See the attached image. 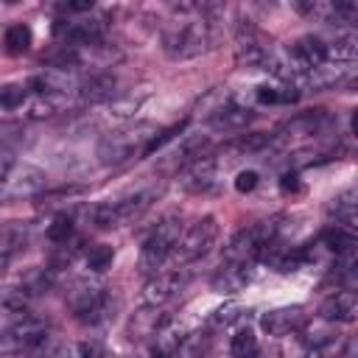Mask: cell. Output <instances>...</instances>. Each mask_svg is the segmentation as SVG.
Returning a JSON list of instances; mask_svg holds the SVG:
<instances>
[{
  "label": "cell",
  "mask_w": 358,
  "mask_h": 358,
  "mask_svg": "<svg viewBox=\"0 0 358 358\" xmlns=\"http://www.w3.org/2000/svg\"><path fill=\"white\" fill-rule=\"evenodd\" d=\"M185 131V120H179V123H173V126H168V129H159L154 137H151V143L145 145V151H143V157H148V154H154V151H159L165 143H171L176 134H182Z\"/></svg>",
  "instance_id": "obj_23"
},
{
  "label": "cell",
  "mask_w": 358,
  "mask_h": 358,
  "mask_svg": "<svg viewBox=\"0 0 358 358\" xmlns=\"http://www.w3.org/2000/svg\"><path fill=\"white\" fill-rule=\"evenodd\" d=\"M159 196V187H145V190H137L134 196H126L120 201H103V204H95L90 210V221L98 227V229H112L117 224H126L131 218H140Z\"/></svg>",
  "instance_id": "obj_2"
},
{
  "label": "cell",
  "mask_w": 358,
  "mask_h": 358,
  "mask_svg": "<svg viewBox=\"0 0 358 358\" xmlns=\"http://www.w3.org/2000/svg\"><path fill=\"white\" fill-rule=\"evenodd\" d=\"M213 42H215V31L204 14L196 20H179L168 25L162 34V50L171 59H196L204 50H210Z\"/></svg>",
  "instance_id": "obj_1"
},
{
  "label": "cell",
  "mask_w": 358,
  "mask_h": 358,
  "mask_svg": "<svg viewBox=\"0 0 358 358\" xmlns=\"http://www.w3.org/2000/svg\"><path fill=\"white\" fill-rule=\"evenodd\" d=\"M48 341L45 336V324L39 319H31V316H22V322H17L14 327H8L6 333V350L11 347H20V350H36Z\"/></svg>",
  "instance_id": "obj_8"
},
{
  "label": "cell",
  "mask_w": 358,
  "mask_h": 358,
  "mask_svg": "<svg viewBox=\"0 0 358 358\" xmlns=\"http://www.w3.org/2000/svg\"><path fill=\"white\" fill-rule=\"evenodd\" d=\"M215 238H218V221H215L213 215L199 218V221L190 224V229L179 238V243H176V249H173V260H176L179 266H185V263H193V260L204 257V255L213 249Z\"/></svg>",
  "instance_id": "obj_5"
},
{
  "label": "cell",
  "mask_w": 358,
  "mask_h": 358,
  "mask_svg": "<svg viewBox=\"0 0 358 358\" xmlns=\"http://www.w3.org/2000/svg\"><path fill=\"white\" fill-rule=\"evenodd\" d=\"M255 95H257L260 103H288V101H296V98H299V90H296V87H285V90H280V87L260 84Z\"/></svg>",
  "instance_id": "obj_18"
},
{
  "label": "cell",
  "mask_w": 358,
  "mask_h": 358,
  "mask_svg": "<svg viewBox=\"0 0 358 358\" xmlns=\"http://www.w3.org/2000/svg\"><path fill=\"white\" fill-rule=\"evenodd\" d=\"M53 358H81V350L78 347H59L53 352Z\"/></svg>",
  "instance_id": "obj_32"
},
{
  "label": "cell",
  "mask_w": 358,
  "mask_h": 358,
  "mask_svg": "<svg viewBox=\"0 0 358 358\" xmlns=\"http://www.w3.org/2000/svg\"><path fill=\"white\" fill-rule=\"evenodd\" d=\"M322 243H324L327 249H333V252H350L352 246H358L355 235L347 232V229H327V232L322 235Z\"/></svg>",
  "instance_id": "obj_20"
},
{
  "label": "cell",
  "mask_w": 358,
  "mask_h": 358,
  "mask_svg": "<svg viewBox=\"0 0 358 358\" xmlns=\"http://www.w3.org/2000/svg\"><path fill=\"white\" fill-rule=\"evenodd\" d=\"M341 87L350 90V92H358V76H347V78L341 81Z\"/></svg>",
  "instance_id": "obj_34"
},
{
  "label": "cell",
  "mask_w": 358,
  "mask_h": 358,
  "mask_svg": "<svg viewBox=\"0 0 358 358\" xmlns=\"http://www.w3.org/2000/svg\"><path fill=\"white\" fill-rule=\"evenodd\" d=\"M115 90H117V78L112 73H95L76 87V95L84 103H101V101H112Z\"/></svg>",
  "instance_id": "obj_10"
},
{
  "label": "cell",
  "mask_w": 358,
  "mask_h": 358,
  "mask_svg": "<svg viewBox=\"0 0 358 358\" xmlns=\"http://www.w3.org/2000/svg\"><path fill=\"white\" fill-rule=\"evenodd\" d=\"M179 352H182L185 358H201V355L207 352V341H204L201 336H185Z\"/></svg>",
  "instance_id": "obj_26"
},
{
  "label": "cell",
  "mask_w": 358,
  "mask_h": 358,
  "mask_svg": "<svg viewBox=\"0 0 358 358\" xmlns=\"http://www.w3.org/2000/svg\"><path fill=\"white\" fill-rule=\"evenodd\" d=\"M344 78H347V67H341V64H336V62H324V64L308 70V73H305L302 78H296V81H299V87H305V90H324V87H341Z\"/></svg>",
  "instance_id": "obj_12"
},
{
  "label": "cell",
  "mask_w": 358,
  "mask_h": 358,
  "mask_svg": "<svg viewBox=\"0 0 358 358\" xmlns=\"http://www.w3.org/2000/svg\"><path fill=\"white\" fill-rule=\"evenodd\" d=\"M327 59H333L336 64H347V62H358V31L347 34L341 39H336L333 45H327Z\"/></svg>",
  "instance_id": "obj_16"
},
{
  "label": "cell",
  "mask_w": 358,
  "mask_h": 358,
  "mask_svg": "<svg viewBox=\"0 0 358 358\" xmlns=\"http://www.w3.org/2000/svg\"><path fill=\"white\" fill-rule=\"evenodd\" d=\"M73 235V218L70 215H56L50 224H48V238L53 243H67Z\"/></svg>",
  "instance_id": "obj_24"
},
{
  "label": "cell",
  "mask_w": 358,
  "mask_h": 358,
  "mask_svg": "<svg viewBox=\"0 0 358 358\" xmlns=\"http://www.w3.org/2000/svg\"><path fill=\"white\" fill-rule=\"evenodd\" d=\"M112 257H115V252H112V246H92L90 252H87V268L90 271H106L109 266H112Z\"/></svg>",
  "instance_id": "obj_22"
},
{
  "label": "cell",
  "mask_w": 358,
  "mask_h": 358,
  "mask_svg": "<svg viewBox=\"0 0 358 358\" xmlns=\"http://www.w3.org/2000/svg\"><path fill=\"white\" fill-rule=\"evenodd\" d=\"M347 280H350L352 285H358V257L350 263V268H347Z\"/></svg>",
  "instance_id": "obj_33"
},
{
  "label": "cell",
  "mask_w": 358,
  "mask_h": 358,
  "mask_svg": "<svg viewBox=\"0 0 358 358\" xmlns=\"http://www.w3.org/2000/svg\"><path fill=\"white\" fill-rule=\"evenodd\" d=\"M255 187H257V173L255 171H241L235 176V190L238 193H252Z\"/></svg>",
  "instance_id": "obj_27"
},
{
  "label": "cell",
  "mask_w": 358,
  "mask_h": 358,
  "mask_svg": "<svg viewBox=\"0 0 358 358\" xmlns=\"http://www.w3.org/2000/svg\"><path fill=\"white\" fill-rule=\"evenodd\" d=\"M179 238H182V224H179L176 218L159 221L157 229L145 238V243H143V249H140V271H143V274L157 271V268L165 263V257L173 255Z\"/></svg>",
  "instance_id": "obj_4"
},
{
  "label": "cell",
  "mask_w": 358,
  "mask_h": 358,
  "mask_svg": "<svg viewBox=\"0 0 358 358\" xmlns=\"http://www.w3.org/2000/svg\"><path fill=\"white\" fill-rule=\"evenodd\" d=\"M241 316H243V308H241L238 302H227V305L215 308V310L207 316V324L215 327V330H221V327H229L232 322H238Z\"/></svg>",
  "instance_id": "obj_19"
},
{
  "label": "cell",
  "mask_w": 358,
  "mask_h": 358,
  "mask_svg": "<svg viewBox=\"0 0 358 358\" xmlns=\"http://www.w3.org/2000/svg\"><path fill=\"white\" fill-rule=\"evenodd\" d=\"M299 324H302V308H296V305L294 308H274L260 319V327L277 338L294 333Z\"/></svg>",
  "instance_id": "obj_11"
},
{
  "label": "cell",
  "mask_w": 358,
  "mask_h": 358,
  "mask_svg": "<svg viewBox=\"0 0 358 358\" xmlns=\"http://www.w3.org/2000/svg\"><path fill=\"white\" fill-rule=\"evenodd\" d=\"M179 285H182V277H179L176 271L154 274V277L143 285V302H145L148 308H159V305H165L168 299L176 296Z\"/></svg>",
  "instance_id": "obj_9"
},
{
  "label": "cell",
  "mask_w": 358,
  "mask_h": 358,
  "mask_svg": "<svg viewBox=\"0 0 358 358\" xmlns=\"http://www.w3.org/2000/svg\"><path fill=\"white\" fill-rule=\"evenodd\" d=\"M352 316H355V296L347 291L327 296L319 308V319H324V322H347Z\"/></svg>",
  "instance_id": "obj_13"
},
{
  "label": "cell",
  "mask_w": 358,
  "mask_h": 358,
  "mask_svg": "<svg viewBox=\"0 0 358 358\" xmlns=\"http://www.w3.org/2000/svg\"><path fill=\"white\" fill-rule=\"evenodd\" d=\"M246 282H249V268L241 266V263H224L213 277V288L221 291V294H235Z\"/></svg>",
  "instance_id": "obj_14"
},
{
  "label": "cell",
  "mask_w": 358,
  "mask_h": 358,
  "mask_svg": "<svg viewBox=\"0 0 358 358\" xmlns=\"http://www.w3.org/2000/svg\"><path fill=\"white\" fill-rule=\"evenodd\" d=\"M73 313L81 319V322H98L106 310V296L101 291V285H90V282H78L70 296H67Z\"/></svg>",
  "instance_id": "obj_6"
},
{
  "label": "cell",
  "mask_w": 358,
  "mask_h": 358,
  "mask_svg": "<svg viewBox=\"0 0 358 358\" xmlns=\"http://www.w3.org/2000/svg\"><path fill=\"white\" fill-rule=\"evenodd\" d=\"M341 358H358V336H352V338L344 344V350H341Z\"/></svg>",
  "instance_id": "obj_31"
},
{
  "label": "cell",
  "mask_w": 358,
  "mask_h": 358,
  "mask_svg": "<svg viewBox=\"0 0 358 358\" xmlns=\"http://www.w3.org/2000/svg\"><path fill=\"white\" fill-rule=\"evenodd\" d=\"M25 95H28L25 87H20V84H6L3 92H0V106L8 109V112H11V109H20L22 101H25Z\"/></svg>",
  "instance_id": "obj_25"
},
{
  "label": "cell",
  "mask_w": 358,
  "mask_h": 358,
  "mask_svg": "<svg viewBox=\"0 0 358 358\" xmlns=\"http://www.w3.org/2000/svg\"><path fill=\"white\" fill-rule=\"evenodd\" d=\"M78 350H81V358H112L101 344H95V341H84V344H78Z\"/></svg>",
  "instance_id": "obj_28"
},
{
  "label": "cell",
  "mask_w": 358,
  "mask_h": 358,
  "mask_svg": "<svg viewBox=\"0 0 358 358\" xmlns=\"http://www.w3.org/2000/svg\"><path fill=\"white\" fill-rule=\"evenodd\" d=\"M22 243H25V232H22V227L8 224V227L3 229V263H8L11 255H14L17 249H22Z\"/></svg>",
  "instance_id": "obj_21"
},
{
  "label": "cell",
  "mask_w": 358,
  "mask_h": 358,
  "mask_svg": "<svg viewBox=\"0 0 358 358\" xmlns=\"http://www.w3.org/2000/svg\"><path fill=\"white\" fill-rule=\"evenodd\" d=\"M255 352H257V338H255V333L246 327V330H238L235 336H232V341H229V355L232 358H255Z\"/></svg>",
  "instance_id": "obj_17"
},
{
  "label": "cell",
  "mask_w": 358,
  "mask_h": 358,
  "mask_svg": "<svg viewBox=\"0 0 358 358\" xmlns=\"http://www.w3.org/2000/svg\"><path fill=\"white\" fill-rule=\"evenodd\" d=\"M280 187L288 193H294V190H299V182H296V173H282V179H280Z\"/></svg>",
  "instance_id": "obj_30"
},
{
  "label": "cell",
  "mask_w": 358,
  "mask_h": 358,
  "mask_svg": "<svg viewBox=\"0 0 358 358\" xmlns=\"http://www.w3.org/2000/svg\"><path fill=\"white\" fill-rule=\"evenodd\" d=\"M350 129H352V134H358V109H352V117H350Z\"/></svg>",
  "instance_id": "obj_35"
},
{
  "label": "cell",
  "mask_w": 358,
  "mask_h": 358,
  "mask_svg": "<svg viewBox=\"0 0 358 358\" xmlns=\"http://www.w3.org/2000/svg\"><path fill=\"white\" fill-rule=\"evenodd\" d=\"M59 11L64 14H84V11H92V0H73V3H62Z\"/></svg>",
  "instance_id": "obj_29"
},
{
  "label": "cell",
  "mask_w": 358,
  "mask_h": 358,
  "mask_svg": "<svg viewBox=\"0 0 358 358\" xmlns=\"http://www.w3.org/2000/svg\"><path fill=\"white\" fill-rule=\"evenodd\" d=\"M154 134H157V129L151 123H137V126L112 131L98 143V159L103 165H109V162H123L134 154H143Z\"/></svg>",
  "instance_id": "obj_3"
},
{
  "label": "cell",
  "mask_w": 358,
  "mask_h": 358,
  "mask_svg": "<svg viewBox=\"0 0 358 358\" xmlns=\"http://www.w3.org/2000/svg\"><path fill=\"white\" fill-rule=\"evenodd\" d=\"M3 45H6V53H11V56L25 53V50L31 48V28H28L25 22L8 25L6 34H3Z\"/></svg>",
  "instance_id": "obj_15"
},
{
  "label": "cell",
  "mask_w": 358,
  "mask_h": 358,
  "mask_svg": "<svg viewBox=\"0 0 358 358\" xmlns=\"http://www.w3.org/2000/svg\"><path fill=\"white\" fill-rule=\"evenodd\" d=\"M215 179H218V159H213V157L193 159L179 173V185L187 193H207L215 185Z\"/></svg>",
  "instance_id": "obj_7"
}]
</instances>
